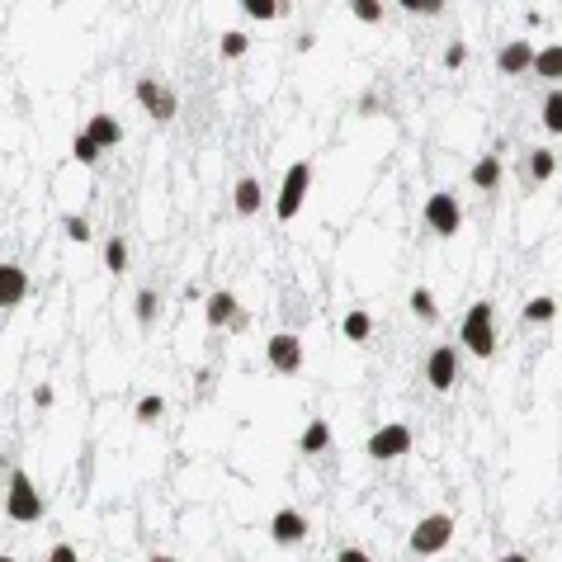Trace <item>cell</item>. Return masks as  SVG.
<instances>
[{
	"instance_id": "6da1fadb",
	"label": "cell",
	"mask_w": 562,
	"mask_h": 562,
	"mask_svg": "<svg viewBox=\"0 0 562 562\" xmlns=\"http://www.w3.org/2000/svg\"><path fill=\"white\" fill-rule=\"evenodd\" d=\"M459 341H463V350L473 355V359H492L496 355V308H492L487 298L473 302V308L463 312Z\"/></svg>"
},
{
	"instance_id": "7a4b0ae2",
	"label": "cell",
	"mask_w": 562,
	"mask_h": 562,
	"mask_svg": "<svg viewBox=\"0 0 562 562\" xmlns=\"http://www.w3.org/2000/svg\"><path fill=\"white\" fill-rule=\"evenodd\" d=\"M43 496L34 487V478L24 473V468H10V482H5V515L14 525H38L43 520Z\"/></svg>"
},
{
	"instance_id": "3957f363",
	"label": "cell",
	"mask_w": 562,
	"mask_h": 562,
	"mask_svg": "<svg viewBox=\"0 0 562 562\" xmlns=\"http://www.w3.org/2000/svg\"><path fill=\"white\" fill-rule=\"evenodd\" d=\"M308 189H312V161H293L284 171V185H279V199H275V218L293 222L302 213V204H308Z\"/></svg>"
},
{
	"instance_id": "277c9868",
	"label": "cell",
	"mask_w": 562,
	"mask_h": 562,
	"mask_svg": "<svg viewBox=\"0 0 562 562\" xmlns=\"http://www.w3.org/2000/svg\"><path fill=\"white\" fill-rule=\"evenodd\" d=\"M406 543H412V553H416V558H435V553H445L449 543H454V515H449V510L421 515Z\"/></svg>"
},
{
	"instance_id": "5b68a950",
	"label": "cell",
	"mask_w": 562,
	"mask_h": 562,
	"mask_svg": "<svg viewBox=\"0 0 562 562\" xmlns=\"http://www.w3.org/2000/svg\"><path fill=\"white\" fill-rule=\"evenodd\" d=\"M204 322H208L213 331H232V336H241V331L251 326V317L241 312L237 293H227V288H218V293H208V302H204Z\"/></svg>"
},
{
	"instance_id": "8992f818",
	"label": "cell",
	"mask_w": 562,
	"mask_h": 562,
	"mask_svg": "<svg viewBox=\"0 0 562 562\" xmlns=\"http://www.w3.org/2000/svg\"><path fill=\"white\" fill-rule=\"evenodd\" d=\"M364 449H369V459H373V463H392V459H402V454H412V425H402V421L378 425Z\"/></svg>"
},
{
	"instance_id": "52a82bcc",
	"label": "cell",
	"mask_w": 562,
	"mask_h": 562,
	"mask_svg": "<svg viewBox=\"0 0 562 562\" xmlns=\"http://www.w3.org/2000/svg\"><path fill=\"white\" fill-rule=\"evenodd\" d=\"M425 227H430L435 237H459V227H463L459 194H449V189L430 194V199H425Z\"/></svg>"
},
{
	"instance_id": "ba28073f",
	"label": "cell",
	"mask_w": 562,
	"mask_h": 562,
	"mask_svg": "<svg viewBox=\"0 0 562 562\" xmlns=\"http://www.w3.org/2000/svg\"><path fill=\"white\" fill-rule=\"evenodd\" d=\"M132 95H138V104L151 114V124H171V118L180 114V100L171 85H161L157 76H142L138 85H132Z\"/></svg>"
},
{
	"instance_id": "9c48e42d",
	"label": "cell",
	"mask_w": 562,
	"mask_h": 562,
	"mask_svg": "<svg viewBox=\"0 0 562 562\" xmlns=\"http://www.w3.org/2000/svg\"><path fill=\"white\" fill-rule=\"evenodd\" d=\"M265 359H269V369L275 373L293 378L302 369V341L293 336V331H275V336L265 341Z\"/></svg>"
},
{
	"instance_id": "30bf717a",
	"label": "cell",
	"mask_w": 562,
	"mask_h": 562,
	"mask_svg": "<svg viewBox=\"0 0 562 562\" xmlns=\"http://www.w3.org/2000/svg\"><path fill=\"white\" fill-rule=\"evenodd\" d=\"M425 383L435 392H449L459 383V350H454V345H435V350L425 355Z\"/></svg>"
},
{
	"instance_id": "8fae6325",
	"label": "cell",
	"mask_w": 562,
	"mask_h": 562,
	"mask_svg": "<svg viewBox=\"0 0 562 562\" xmlns=\"http://www.w3.org/2000/svg\"><path fill=\"white\" fill-rule=\"evenodd\" d=\"M308 534H312V525H308V515H302V510L284 506V510L269 515V539H275V543H302Z\"/></svg>"
},
{
	"instance_id": "7c38bea8",
	"label": "cell",
	"mask_w": 562,
	"mask_h": 562,
	"mask_svg": "<svg viewBox=\"0 0 562 562\" xmlns=\"http://www.w3.org/2000/svg\"><path fill=\"white\" fill-rule=\"evenodd\" d=\"M28 298V269L24 265H0V308H20Z\"/></svg>"
},
{
	"instance_id": "4fadbf2b",
	"label": "cell",
	"mask_w": 562,
	"mask_h": 562,
	"mask_svg": "<svg viewBox=\"0 0 562 562\" xmlns=\"http://www.w3.org/2000/svg\"><path fill=\"white\" fill-rule=\"evenodd\" d=\"M529 67H534V43H525V38H515V43H506V48L496 52V71L501 76H520Z\"/></svg>"
},
{
	"instance_id": "5bb4252c",
	"label": "cell",
	"mask_w": 562,
	"mask_h": 562,
	"mask_svg": "<svg viewBox=\"0 0 562 562\" xmlns=\"http://www.w3.org/2000/svg\"><path fill=\"white\" fill-rule=\"evenodd\" d=\"M261 204H265L261 180H255V175H241L237 189H232V208L241 213V218H255V213H261Z\"/></svg>"
},
{
	"instance_id": "9a60e30c",
	"label": "cell",
	"mask_w": 562,
	"mask_h": 562,
	"mask_svg": "<svg viewBox=\"0 0 562 562\" xmlns=\"http://www.w3.org/2000/svg\"><path fill=\"white\" fill-rule=\"evenodd\" d=\"M85 132H90V138H95L104 151H109V147H118V142H124V124H118V118L114 114H90V124H85Z\"/></svg>"
},
{
	"instance_id": "2e32d148",
	"label": "cell",
	"mask_w": 562,
	"mask_h": 562,
	"mask_svg": "<svg viewBox=\"0 0 562 562\" xmlns=\"http://www.w3.org/2000/svg\"><path fill=\"white\" fill-rule=\"evenodd\" d=\"M501 175H506V165H501V157L496 151H487L478 165H473V189H482V194H496L501 189Z\"/></svg>"
},
{
	"instance_id": "e0dca14e",
	"label": "cell",
	"mask_w": 562,
	"mask_h": 562,
	"mask_svg": "<svg viewBox=\"0 0 562 562\" xmlns=\"http://www.w3.org/2000/svg\"><path fill=\"white\" fill-rule=\"evenodd\" d=\"M543 81H562V43H549V48H534V67Z\"/></svg>"
},
{
	"instance_id": "ac0fdd59",
	"label": "cell",
	"mask_w": 562,
	"mask_h": 562,
	"mask_svg": "<svg viewBox=\"0 0 562 562\" xmlns=\"http://www.w3.org/2000/svg\"><path fill=\"white\" fill-rule=\"evenodd\" d=\"M341 331H345V341H355V345H364L373 336V317L364 312V308H355V312H345V322H341Z\"/></svg>"
},
{
	"instance_id": "d6986e66",
	"label": "cell",
	"mask_w": 562,
	"mask_h": 562,
	"mask_svg": "<svg viewBox=\"0 0 562 562\" xmlns=\"http://www.w3.org/2000/svg\"><path fill=\"white\" fill-rule=\"evenodd\" d=\"M553 175H558V157L549 147H534V151H529V180L543 185V180H553Z\"/></svg>"
},
{
	"instance_id": "ffe728a7",
	"label": "cell",
	"mask_w": 562,
	"mask_h": 562,
	"mask_svg": "<svg viewBox=\"0 0 562 562\" xmlns=\"http://www.w3.org/2000/svg\"><path fill=\"white\" fill-rule=\"evenodd\" d=\"M553 317H558V298L539 293V298H529V302H525V322H529V326H549Z\"/></svg>"
},
{
	"instance_id": "44dd1931",
	"label": "cell",
	"mask_w": 562,
	"mask_h": 562,
	"mask_svg": "<svg viewBox=\"0 0 562 562\" xmlns=\"http://www.w3.org/2000/svg\"><path fill=\"white\" fill-rule=\"evenodd\" d=\"M161 416H165V397H161V392H142L138 406H132V421H138V425H157Z\"/></svg>"
},
{
	"instance_id": "7402d4cb",
	"label": "cell",
	"mask_w": 562,
	"mask_h": 562,
	"mask_svg": "<svg viewBox=\"0 0 562 562\" xmlns=\"http://www.w3.org/2000/svg\"><path fill=\"white\" fill-rule=\"evenodd\" d=\"M326 445H331V425H326V421H308V430H302L298 449H302V454H322Z\"/></svg>"
},
{
	"instance_id": "603a6c76",
	"label": "cell",
	"mask_w": 562,
	"mask_h": 562,
	"mask_svg": "<svg viewBox=\"0 0 562 562\" xmlns=\"http://www.w3.org/2000/svg\"><path fill=\"white\" fill-rule=\"evenodd\" d=\"M539 118H543V128H549L553 138H562V90H549V95H543Z\"/></svg>"
},
{
	"instance_id": "cb8c5ba5",
	"label": "cell",
	"mask_w": 562,
	"mask_h": 562,
	"mask_svg": "<svg viewBox=\"0 0 562 562\" xmlns=\"http://www.w3.org/2000/svg\"><path fill=\"white\" fill-rule=\"evenodd\" d=\"M132 312H138L142 326H151V322L161 317V293H157V288H138V302H132Z\"/></svg>"
},
{
	"instance_id": "d4e9b609",
	"label": "cell",
	"mask_w": 562,
	"mask_h": 562,
	"mask_svg": "<svg viewBox=\"0 0 562 562\" xmlns=\"http://www.w3.org/2000/svg\"><path fill=\"white\" fill-rule=\"evenodd\" d=\"M104 269H109V275H124V269H128V241L124 237L104 241Z\"/></svg>"
},
{
	"instance_id": "484cf974",
	"label": "cell",
	"mask_w": 562,
	"mask_h": 562,
	"mask_svg": "<svg viewBox=\"0 0 562 562\" xmlns=\"http://www.w3.org/2000/svg\"><path fill=\"white\" fill-rule=\"evenodd\" d=\"M71 157L76 161H81V165H100V157H104V147L95 142V138H90V132L81 128V132H76V142H71Z\"/></svg>"
},
{
	"instance_id": "4316f807",
	"label": "cell",
	"mask_w": 562,
	"mask_h": 562,
	"mask_svg": "<svg viewBox=\"0 0 562 562\" xmlns=\"http://www.w3.org/2000/svg\"><path fill=\"white\" fill-rule=\"evenodd\" d=\"M241 14H251V20H279V14H288L284 0H241Z\"/></svg>"
},
{
	"instance_id": "83f0119b",
	"label": "cell",
	"mask_w": 562,
	"mask_h": 562,
	"mask_svg": "<svg viewBox=\"0 0 562 562\" xmlns=\"http://www.w3.org/2000/svg\"><path fill=\"white\" fill-rule=\"evenodd\" d=\"M412 312L421 322H439V302H435L430 288H412Z\"/></svg>"
},
{
	"instance_id": "f1b7e54d",
	"label": "cell",
	"mask_w": 562,
	"mask_h": 562,
	"mask_svg": "<svg viewBox=\"0 0 562 562\" xmlns=\"http://www.w3.org/2000/svg\"><path fill=\"white\" fill-rule=\"evenodd\" d=\"M218 48H222L227 62H237V57H246V34H241V28H227V34L218 38Z\"/></svg>"
},
{
	"instance_id": "f546056e",
	"label": "cell",
	"mask_w": 562,
	"mask_h": 562,
	"mask_svg": "<svg viewBox=\"0 0 562 562\" xmlns=\"http://www.w3.org/2000/svg\"><path fill=\"white\" fill-rule=\"evenodd\" d=\"M350 14H355V20L359 24H378V20H383V5H378V0H355V5H350Z\"/></svg>"
},
{
	"instance_id": "4dcf8cb0",
	"label": "cell",
	"mask_w": 562,
	"mask_h": 562,
	"mask_svg": "<svg viewBox=\"0 0 562 562\" xmlns=\"http://www.w3.org/2000/svg\"><path fill=\"white\" fill-rule=\"evenodd\" d=\"M62 227H67V237H71V241H81V246H85V241H90V222L81 218V213H71V218H67Z\"/></svg>"
},
{
	"instance_id": "1f68e13d",
	"label": "cell",
	"mask_w": 562,
	"mask_h": 562,
	"mask_svg": "<svg viewBox=\"0 0 562 562\" xmlns=\"http://www.w3.org/2000/svg\"><path fill=\"white\" fill-rule=\"evenodd\" d=\"M406 14H439L445 10V0H402Z\"/></svg>"
},
{
	"instance_id": "d6a6232c",
	"label": "cell",
	"mask_w": 562,
	"mask_h": 562,
	"mask_svg": "<svg viewBox=\"0 0 562 562\" xmlns=\"http://www.w3.org/2000/svg\"><path fill=\"white\" fill-rule=\"evenodd\" d=\"M463 62H468V48H463V43H449V48H445V67L459 71Z\"/></svg>"
},
{
	"instance_id": "836d02e7",
	"label": "cell",
	"mask_w": 562,
	"mask_h": 562,
	"mask_svg": "<svg viewBox=\"0 0 562 562\" xmlns=\"http://www.w3.org/2000/svg\"><path fill=\"white\" fill-rule=\"evenodd\" d=\"M43 562H81V558H76V549H71V543H52V549H48V558H43Z\"/></svg>"
},
{
	"instance_id": "e575fe53",
	"label": "cell",
	"mask_w": 562,
	"mask_h": 562,
	"mask_svg": "<svg viewBox=\"0 0 562 562\" xmlns=\"http://www.w3.org/2000/svg\"><path fill=\"white\" fill-rule=\"evenodd\" d=\"M336 562H373V558H369V553H364V549H359V543H345V549L336 553Z\"/></svg>"
},
{
	"instance_id": "d590c367",
	"label": "cell",
	"mask_w": 562,
	"mask_h": 562,
	"mask_svg": "<svg viewBox=\"0 0 562 562\" xmlns=\"http://www.w3.org/2000/svg\"><path fill=\"white\" fill-rule=\"evenodd\" d=\"M34 406H38V412H48V406H52V388H48V383L34 388Z\"/></svg>"
},
{
	"instance_id": "8d00e7d4",
	"label": "cell",
	"mask_w": 562,
	"mask_h": 562,
	"mask_svg": "<svg viewBox=\"0 0 562 562\" xmlns=\"http://www.w3.org/2000/svg\"><path fill=\"white\" fill-rule=\"evenodd\" d=\"M501 562H534V558H529V553H506Z\"/></svg>"
},
{
	"instance_id": "74e56055",
	"label": "cell",
	"mask_w": 562,
	"mask_h": 562,
	"mask_svg": "<svg viewBox=\"0 0 562 562\" xmlns=\"http://www.w3.org/2000/svg\"><path fill=\"white\" fill-rule=\"evenodd\" d=\"M147 562H175V558H171V553H151Z\"/></svg>"
},
{
	"instance_id": "f35d334b",
	"label": "cell",
	"mask_w": 562,
	"mask_h": 562,
	"mask_svg": "<svg viewBox=\"0 0 562 562\" xmlns=\"http://www.w3.org/2000/svg\"><path fill=\"white\" fill-rule=\"evenodd\" d=\"M0 562H14V558H5V553H0Z\"/></svg>"
}]
</instances>
